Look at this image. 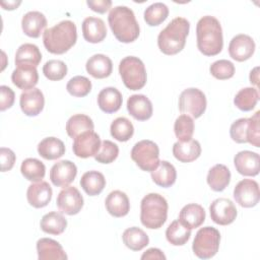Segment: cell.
Here are the masks:
<instances>
[{
    "label": "cell",
    "mask_w": 260,
    "mask_h": 260,
    "mask_svg": "<svg viewBox=\"0 0 260 260\" xmlns=\"http://www.w3.org/2000/svg\"><path fill=\"white\" fill-rule=\"evenodd\" d=\"M197 48L205 56L219 54L223 47L220 22L214 16L206 15L199 19L196 25Z\"/></svg>",
    "instance_id": "cell-1"
},
{
    "label": "cell",
    "mask_w": 260,
    "mask_h": 260,
    "mask_svg": "<svg viewBox=\"0 0 260 260\" xmlns=\"http://www.w3.org/2000/svg\"><path fill=\"white\" fill-rule=\"evenodd\" d=\"M77 40L76 25L71 20H62L56 25L45 29L43 43L48 52L61 55L72 48Z\"/></svg>",
    "instance_id": "cell-2"
},
{
    "label": "cell",
    "mask_w": 260,
    "mask_h": 260,
    "mask_svg": "<svg viewBox=\"0 0 260 260\" xmlns=\"http://www.w3.org/2000/svg\"><path fill=\"white\" fill-rule=\"evenodd\" d=\"M108 21L115 38L121 43H132L139 36V24L132 9L127 6L112 8Z\"/></svg>",
    "instance_id": "cell-3"
},
{
    "label": "cell",
    "mask_w": 260,
    "mask_h": 260,
    "mask_svg": "<svg viewBox=\"0 0 260 260\" xmlns=\"http://www.w3.org/2000/svg\"><path fill=\"white\" fill-rule=\"evenodd\" d=\"M190 23L184 17L174 18L158 35L157 46L166 55H175L181 52L186 44Z\"/></svg>",
    "instance_id": "cell-4"
},
{
    "label": "cell",
    "mask_w": 260,
    "mask_h": 260,
    "mask_svg": "<svg viewBox=\"0 0 260 260\" xmlns=\"http://www.w3.org/2000/svg\"><path fill=\"white\" fill-rule=\"evenodd\" d=\"M168 202L157 193H149L144 196L140 204L141 223L151 230L159 229L167 220Z\"/></svg>",
    "instance_id": "cell-5"
},
{
    "label": "cell",
    "mask_w": 260,
    "mask_h": 260,
    "mask_svg": "<svg viewBox=\"0 0 260 260\" xmlns=\"http://www.w3.org/2000/svg\"><path fill=\"white\" fill-rule=\"evenodd\" d=\"M259 115L257 111L251 118H241L236 120L230 128L231 138L237 143L249 142L255 147H259L260 143V126Z\"/></svg>",
    "instance_id": "cell-6"
},
{
    "label": "cell",
    "mask_w": 260,
    "mask_h": 260,
    "mask_svg": "<svg viewBox=\"0 0 260 260\" xmlns=\"http://www.w3.org/2000/svg\"><path fill=\"white\" fill-rule=\"evenodd\" d=\"M119 73L123 83L130 90L141 89L146 83V70L143 62L134 56H128L121 60Z\"/></svg>",
    "instance_id": "cell-7"
},
{
    "label": "cell",
    "mask_w": 260,
    "mask_h": 260,
    "mask_svg": "<svg viewBox=\"0 0 260 260\" xmlns=\"http://www.w3.org/2000/svg\"><path fill=\"white\" fill-rule=\"evenodd\" d=\"M220 234L212 226L201 228L195 236L192 244L194 254L200 259H209L213 257L219 248Z\"/></svg>",
    "instance_id": "cell-8"
},
{
    "label": "cell",
    "mask_w": 260,
    "mask_h": 260,
    "mask_svg": "<svg viewBox=\"0 0 260 260\" xmlns=\"http://www.w3.org/2000/svg\"><path fill=\"white\" fill-rule=\"evenodd\" d=\"M131 158L142 171L152 172L159 164L158 146L151 140H141L133 146Z\"/></svg>",
    "instance_id": "cell-9"
},
{
    "label": "cell",
    "mask_w": 260,
    "mask_h": 260,
    "mask_svg": "<svg viewBox=\"0 0 260 260\" xmlns=\"http://www.w3.org/2000/svg\"><path fill=\"white\" fill-rule=\"evenodd\" d=\"M206 98L203 91L190 87L184 89L179 98V110L193 118H199L206 110Z\"/></svg>",
    "instance_id": "cell-10"
},
{
    "label": "cell",
    "mask_w": 260,
    "mask_h": 260,
    "mask_svg": "<svg viewBox=\"0 0 260 260\" xmlns=\"http://www.w3.org/2000/svg\"><path fill=\"white\" fill-rule=\"evenodd\" d=\"M234 198L242 207L250 208L255 206L260 198L258 183L251 179L240 181L234 189Z\"/></svg>",
    "instance_id": "cell-11"
},
{
    "label": "cell",
    "mask_w": 260,
    "mask_h": 260,
    "mask_svg": "<svg viewBox=\"0 0 260 260\" xmlns=\"http://www.w3.org/2000/svg\"><path fill=\"white\" fill-rule=\"evenodd\" d=\"M56 203L62 213L74 215L81 210L83 206V197L77 188L67 186L59 192Z\"/></svg>",
    "instance_id": "cell-12"
},
{
    "label": "cell",
    "mask_w": 260,
    "mask_h": 260,
    "mask_svg": "<svg viewBox=\"0 0 260 260\" xmlns=\"http://www.w3.org/2000/svg\"><path fill=\"white\" fill-rule=\"evenodd\" d=\"M101 144V138L94 131H86L74 138L72 149L76 156L87 158L98 153Z\"/></svg>",
    "instance_id": "cell-13"
},
{
    "label": "cell",
    "mask_w": 260,
    "mask_h": 260,
    "mask_svg": "<svg viewBox=\"0 0 260 260\" xmlns=\"http://www.w3.org/2000/svg\"><path fill=\"white\" fill-rule=\"evenodd\" d=\"M211 219L220 225H228L234 222L237 217V208L232 200L217 198L209 206Z\"/></svg>",
    "instance_id": "cell-14"
},
{
    "label": "cell",
    "mask_w": 260,
    "mask_h": 260,
    "mask_svg": "<svg viewBox=\"0 0 260 260\" xmlns=\"http://www.w3.org/2000/svg\"><path fill=\"white\" fill-rule=\"evenodd\" d=\"M255 51V42L254 40L244 34L235 36L229 45V54L230 56L239 62L246 61L252 57Z\"/></svg>",
    "instance_id": "cell-15"
},
{
    "label": "cell",
    "mask_w": 260,
    "mask_h": 260,
    "mask_svg": "<svg viewBox=\"0 0 260 260\" xmlns=\"http://www.w3.org/2000/svg\"><path fill=\"white\" fill-rule=\"evenodd\" d=\"M77 175V168L70 160L57 161L50 171V180L54 186L67 187Z\"/></svg>",
    "instance_id": "cell-16"
},
{
    "label": "cell",
    "mask_w": 260,
    "mask_h": 260,
    "mask_svg": "<svg viewBox=\"0 0 260 260\" xmlns=\"http://www.w3.org/2000/svg\"><path fill=\"white\" fill-rule=\"evenodd\" d=\"M234 164L239 174L243 176L254 177L259 173L260 156L256 152L243 150L235 155Z\"/></svg>",
    "instance_id": "cell-17"
},
{
    "label": "cell",
    "mask_w": 260,
    "mask_h": 260,
    "mask_svg": "<svg viewBox=\"0 0 260 260\" xmlns=\"http://www.w3.org/2000/svg\"><path fill=\"white\" fill-rule=\"evenodd\" d=\"M19 105L21 111L29 117L38 116L44 109L45 98L41 89L31 88L29 90H25L20 94Z\"/></svg>",
    "instance_id": "cell-18"
},
{
    "label": "cell",
    "mask_w": 260,
    "mask_h": 260,
    "mask_svg": "<svg viewBox=\"0 0 260 260\" xmlns=\"http://www.w3.org/2000/svg\"><path fill=\"white\" fill-rule=\"evenodd\" d=\"M52 188L46 181L30 184L26 191L28 203L35 208H42L49 204L52 199Z\"/></svg>",
    "instance_id": "cell-19"
},
{
    "label": "cell",
    "mask_w": 260,
    "mask_h": 260,
    "mask_svg": "<svg viewBox=\"0 0 260 260\" xmlns=\"http://www.w3.org/2000/svg\"><path fill=\"white\" fill-rule=\"evenodd\" d=\"M11 80L16 87L24 91L35 88L39 80L37 67L30 65L16 66L11 74Z\"/></svg>",
    "instance_id": "cell-20"
},
{
    "label": "cell",
    "mask_w": 260,
    "mask_h": 260,
    "mask_svg": "<svg viewBox=\"0 0 260 260\" xmlns=\"http://www.w3.org/2000/svg\"><path fill=\"white\" fill-rule=\"evenodd\" d=\"M129 114L138 121H146L152 116V104L144 94H132L127 101Z\"/></svg>",
    "instance_id": "cell-21"
},
{
    "label": "cell",
    "mask_w": 260,
    "mask_h": 260,
    "mask_svg": "<svg viewBox=\"0 0 260 260\" xmlns=\"http://www.w3.org/2000/svg\"><path fill=\"white\" fill-rule=\"evenodd\" d=\"M38 258L40 260H65L67 255L62 246L55 240L42 238L37 242Z\"/></svg>",
    "instance_id": "cell-22"
},
{
    "label": "cell",
    "mask_w": 260,
    "mask_h": 260,
    "mask_svg": "<svg viewBox=\"0 0 260 260\" xmlns=\"http://www.w3.org/2000/svg\"><path fill=\"white\" fill-rule=\"evenodd\" d=\"M82 35L85 41L88 43L96 44L102 41L107 36L106 24L103 19L99 17H86L82 22Z\"/></svg>",
    "instance_id": "cell-23"
},
{
    "label": "cell",
    "mask_w": 260,
    "mask_h": 260,
    "mask_svg": "<svg viewBox=\"0 0 260 260\" xmlns=\"http://www.w3.org/2000/svg\"><path fill=\"white\" fill-rule=\"evenodd\" d=\"M178 220L190 230L199 228L205 220V210L199 204H187L181 209Z\"/></svg>",
    "instance_id": "cell-24"
},
{
    "label": "cell",
    "mask_w": 260,
    "mask_h": 260,
    "mask_svg": "<svg viewBox=\"0 0 260 260\" xmlns=\"http://www.w3.org/2000/svg\"><path fill=\"white\" fill-rule=\"evenodd\" d=\"M108 212L115 217H123L128 214L130 210V202L128 196L120 191H112L105 201Z\"/></svg>",
    "instance_id": "cell-25"
},
{
    "label": "cell",
    "mask_w": 260,
    "mask_h": 260,
    "mask_svg": "<svg viewBox=\"0 0 260 260\" xmlns=\"http://www.w3.org/2000/svg\"><path fill=\"white\" fill-rule=\"evenodd\" d=\"M85 68L87 73L92 77L103 79L111 75L113 70V63L108 56L104 54H95L87 60Z\"/></svg>",
    "instance_id": "cell-26"
},
{
    "label": "cell",
    "mask_w": 260,
    "mask_h": 260,
    "mask_svg": "<svg viewBox=\"0 0 260 260\" xmlns=\"http://www.w3.org/2000/svg\"><path fill=\"white\" fill-rule=\"evenodd\" d=\"M173 154L181 162H191L201 154L200 143L195 139L177 141L173 145Z\"/></svg>",
    "instance_id": "cell-27"
},
{
    "label": "cell",
    "mask_w": 260,
    "mask_h": 260,
    "mask_svg": "<svg viewBox=\"0 0 260 260\" xmlns=\"http://www.w3.org/2000/svg\"><path fill=\"white\" fill-rule=\"evenodd\" d=\"M46 26V16L40 11H28L22 16L21 27L27 37L39 38Z\"/></svg>",
    "instance_id": "cell-28"
},
{
    "label": "cell",
    "mask_w": 260,
    "mask_h": 260,
    "mask_svg": "<svg viewBox=\"0 0 260 260\" xmlns=\"http://www.w3.org/2000/svg\"><path fill=\"white\" fill-rule=\"evenodd\" d=\"M122 102V94L115 87H105L98 94L99 108L107 114L117 112L121 108Z\"/></svg>",
    "instance_id": "cell-29"
},
{
    "label": "cell",
    "mask_w": 260,
    "mask_h": 260,
    "mask_svg": "<svg viewBox=\"0 0 260 260\" xmlns=\"http://www.w3.org/2000/svg\"><path fill=\"white\" fill-rule=\"evenodd\" d=\"M206 180L213 191L221 192L231 182V172L224 165L217 164L209 170Z\"/></svg>",
    "instance_id": "cell-30"
},
{
    "label": "cell",
    "mask_w": 260,
    "mask_h": 260,
    "mask_svg": "<svg viewBox=\"0 0 260 260\" xmlns=\"http://www.w3.org/2000/svg\"><path fill=\"white\" fill-rule=\"evenodd\" d=\"M38 152L43 158L54 160L64 155L65 145L59 138L47 137L38 144Z\"/></svg>",
    "instance_id": "cell-31"
},
{
    "label": "cell",
    "mask_w": 260,
    "mask_h": 260,
    "mask_svg": "<svg viewBox=\"0 0 260 260\" xmlns=\"http://www.w3.org/2000/svg\"><path fill=\"white\" fill-rule=\"evenodd\" d=\"M150 173H151L152 181L157 186H160L164 188H168L174 185L177 179V172L175 167L167 160L159 161L156 169H154Z\"/></svg>",
    "instance_id": "cell-32"
},
{
    "label": "cell",
    "mask_w": 260,
    "mask_h": 260,
    "mask_svg": "<svg viewBox=\"0 0 260 260\" xmlns=\"http://www.w3.org/2000/svg\"><path fill=\"white\" fill-rule=\"evenodd\" d=\"M80 186L89 196L99 195L106 186V179L101 172L88 171L80 179Z\"/></svg>",
    "instance_id": "cell-33"
},
{
    "label": "cell",
    "mask_w": 260,
    "mask_h": 260,
    "mask_svg": "<svg viewBox=\"0 0 260 260\" xmlns=\"http://www.w3.org/2000/svg\"><path fill=\"white\" fill-rule=\"evenodd\" d=\"M42 60V54L39 48L29 43L21 45L15 54V65H30L37 67Z\"/></svg>",
    "instance_id": "cell-34"
},
{
    "label": "cell",
    "mask_w": 260,
    "mask_h": 260,
    "mask_svg": "<svg viewBox=\"0 0 260 260\" xmlns=\"http://www.w3.org/2000/svg\"><path fill=\"white\" fill-rule=\"evenodd\" d=\"M93 128L94 125L91 118L84 114L73 115L66 123V132L73 139L86 131H93Z\"/></svg>",
    "instance_id": "cell-35"
},
{
    "label": "cell",
    "mask_w": 260,
    "mask_h": 260,
    "mask_svg": "<svg viewBox=\"0 0 260 260\" xmlns=\"http://www.w3.org/2000/svg\"><path fill=\"white\" fill-rule=\"evenodd\" d=\"M122 238L125 246L132 251H140L149 243V238L146 233L137 226L125 230Z\"/></svg>",
    "instance_id": "cell-36"
},
{
    "label": "cell",
    "mask_w": 260,
    "mask_h": 260,
    "mask_svg": "<svg viewBox=\"0 0 260 260\" xmlns=\"http://www.w3.org/2000/svg\"><path fill=\"white\" fill-rule=\"evenodd\" d=\"M40 226L41 230L47 234L60 235L65 231L67 226V220L61 213L52 211L42 217Z\"/></svg>",
    "instance_id": "cell-37"
},
{
    "label": "cell",
    "mask_w": 260,
    "mask_h": 260,
    "mask_svg": "<svg viewBox=\"0 0 260 260\" xmlns=\"http://www.w3.org/2000/svg\"><path fill=\"white\" fill-rule=\"evenodd\" d=\"M20 172L26 180L36 183L44 179L46 174V167L41 160L29 157L22 161Z\"/></svg>",
    "instance_id": "cell-38"
},
{
    "label": "cell",
    "mask_w": 260,
    "mask_h": 260,
    "mask_svg": "<svg viewBox=\"0 0 260 260\" xmlns=\"http://www.w3.org/2000/svg\"><path fill=\"white\" fill-rule=\"evenodd\" d=\"M191 236V230L184 226L179 220H174L166 231L168 242L174 246L185 245Z\"/></svg>",
    "instance_id": "cell-39"
},
{
    "label": "cell",
    "mask_w": 260,
    "mask_h": 260,
    "mask_svg": "<svg viewBox=\"0 0 260 260\" xmlns=\"http://www.w3.org/2000/svg\"><path fill=\"white\" fill-rule=\"evenodd\" d=\"M259 100L258 90L254 87H245L238 91L234 99L235 106L244 112L253 110Z\"/></svg>",
    "instance_id": "cell-40"
},
{
    "label": "cell",
    "mask_w": 260,
    "mask_h": 260,
    "mask_svg": "<svg viewBox=\"0 0 260 260\" xmlns=\"http://www.w3.org/2000/svg\"><path fill=\"white\" fill-rule=\"evenodd\" d=\"M111 135L118 141H128L134 133V127L132 123L125 117H119L115 119L110 127Z\"/></svg>",
    "instance_id": "cell-41"
},
{
    "label": "cell",
    "mask_w": 260,
    "mask_h": 260,
    "mask_svg": "<svg viewBox=\"0 0 260 260\" xmlns=\"http://www.w3.org/2000/svg\"><path fill=\"white\" fill-rule=\"evenodd\" d=\"M169 15V8L161 2H155L144 10V20L150 26L159 25Z\"/></svg>",
    "instance_id": "cell-42"
},
{
    "label": "cell",
    "mask_w": 260,
    "mask_h": 260,
    "mask_svg": "<svg viewBox=\"0 0 260 260\" xmlns=\"http://www.w3.org/2000/svg\"><path fill=\"white\" fill-rule=\"evenodd\" d=\"M174 131L179 141H188L192 139L194 133L193 119L186 114L180 115L175 121Z\"/></svg>",
    "instance_id": "cell-43"
},
{
    "label": "cell",
    "mask_w": 260,
    "mask_h": 260,
    "mask_svg": "<svg viewBox=\"0 0 260 260\" xmlns=\"http://www.w3.org/2000/svg\"><path fill=\"white\" fill-rule=\"evenodd\" d=\"M66 89L73 96L83 98L91 90V82L87 77L77 75L67 82Z\"/></svg>",
    "instance_id": "cell-44"
},
{
    "label": "cell",
    "mask_w": 260,
    "mask_h": 260,
    "mask_svg": "<svg viewBox=\"0 0 260 260\" xmlns=\"http://www.w3.org/2000/svg\"><path fill=\"white\" fill-rule=\"evenodd\" d=\"M44 75L52 81L63 79L67 74V65L61 60H49L43 67Z\"/></svg>",
    "instance_id": "cell-45"
},
{
    "label": "cell",
    "mask_w": 260,
    "mask_h": 260,
    "mask_svg": "<svg viewBox=\"0 0 260 260\" xmlns=\"http://www.w3.org/2000/svg\"><path fill=\"white\" fill-rule=\"evenodd\" d=\"M209 71L213 77L219 80H224L232 78L235 74L234 64L225 59L217 60L210 65Z\"/></svg>",
    "instance_id": "cell-46"
},
{
    "label": "cell",
    "mask_w": 260,
    "mask_h": 260,
    "mask_svg": "<svg viewBox=\"0 0 260 260\" xmlns=\"http://www.w3.org/2000/svg\"><path fill=\"white\" fill-rule=\"evenodd\" d=\"M118 154V145L110 140H104L101 144L100 150L94 155V159L101 164H111L117 158Z\"/></svg>",
    "instance_id": "cell-47"
},
{
    "label": "cell",
    "mask_w": 260,
    "mask_h": 260,
    "mask_svg": "<svg viewBox=\"0 0 260 260\" xmlns=\"http://www.w3.org/2000/svg\"><path fill=\"white\" fill-rule=\"evenodd\" d=\"M15 100V94L14 91L6 86V85H1L0 86V110L3 112L13 106Z\"/></svg>",
    "instance_id": "cell-48"
},
{
    "label": "cell",
    "mask_w": 260,
    "mask_h": 260,
    "mask_svg": "<svg viewBox=\"0 0 260 260\" xmlns=\"http://www.w3.org/2000/svg\"><path fill=\"white\" fill-rule=\"evenodd\" d=\"M0 159H1V172H7L13 168L16 156H15V153L10 148L1 147Z\"/></svg>",
    "instance_id": "cell-49"
},
{
    "label": "cell",
    "mask_w": 260,
    "mask_h": 260,
    "mask_svg": "<svg viewBox=\"0 0 260 260\" xmlns=\"http://www.w3.org/2000/svg\"><path fill=\"white\" fill-rule=\"evenodd\" d=\"M86 4L92 11L98 13H105L111 8L112 1L111 0H88L86 1Z\"/></svg>",
    "instance_id": "cell-50"
},
{
    "label": "cell",
    "mask_w": 260,
    "mask_h": 260,
    "mask_svg": "<svg viewBox=\"0 0 260 260\" xmlns=\"http://www.w3.org/2000/svg\"><path fill=\"white\" fill-rule=\"evenodd\" d=\"M141 259L142 260H145V259H158V260H165L166 259V256L165 254L157 248H150L148 250H146L142 256H141Z\"/></svg>",
    "instance_id": "cell-51"
},
{
    "label": "cell",
    "mask_w": 260,
    "mask_h": 260,
    "mask_svg": "<svg viewBox=\"0 0 260 260\" xmlns=\"http://www.w3.org/2000/svg\"><path fill=\"white\" fill-rule=\"evenodd\" d=\"M21 3V1H8V2H1V6L5 10H13L17 8V6Z\"/></svg>",
    "instance_id": "cell-52"
},
{
    "label": "cell",
    "mask_w": 260,
    "mask_h": 260,
    "mask_svg": "<svg viewBox=\"0 0 260 260\" xmlns=\"http://www.w3.org/2000/svg\"><path fill=\"white\" fill-rule=\"evenodd\" d=\"M259 67H255L253 70L250 72V82L252 84H255L258 86V81H259V73H258Z\"/></svg>",
    "instance_id": "cell-53"
}]
</instances>
